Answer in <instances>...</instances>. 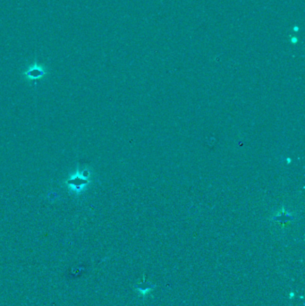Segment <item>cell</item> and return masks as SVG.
Returning a JSON list of instances; mask_svg holds the SVG:
<instances>
[{
    "instance_id": "cell-1",
    "label": "cell",
    "mask_w": 305,
    "mask_h": 306,
    "mask_svg": "<svg viewBox=\"0 0 305 306\" xmlns=\"http://www.w3.org/2000/svg\"><path fill=\"white\" fill-rule=\"evenodd\" d=\"M88 170L78 171L76 174L73 175L70 179L66 181V184L70 190H73L76 194H81L84 187L87 186L90 183Z\"/></svg>"
},
{
    "instance_id": "cell-2",
    "label": "cell",
    "mask_w": 305,
    "mask_h": 306,
    "mask_svg": "<svg viewBox=\"0 0 305 306\" xmlns=\"http://www.w3.org/2000/svg\"><path fill=\"white\" fill-rule=\"evenodd\" d=\"M24 75L29 80H36V79H40L41 77L44 76L46 75V72L41 68L40 66H33L27 71Z\"/></svg>"
}]
</instances>
